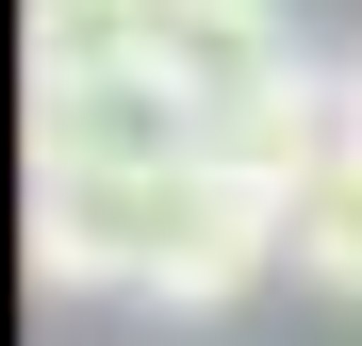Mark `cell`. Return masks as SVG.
Listing matches in <instances>:
<instances>
[{"label": "cell", "mask_w": 362, "mask_h": 346, "mask_svg": "<svg viewBox=\"0 0 362 346\" xmlns=\"http://www.w3.org/2000/svg\"><path fill=\"white\" fill-rule=\"evenodd\" d=\"M198 165V99L165 67H66L33 83V182H165Z\"/></svg>", "instance_id": "7a4b0ae2"}, {"label": "cell", "mask_w": 362, "mask_h": 346, "mask_svg": "<svg viewBox=\"0 0 362 346\" xmlns=\"http://www.w3.org/2000/svg\"><path fill=\"white\" fill-rule=\"evenodd\" d=\"M148 67L198 99V132H214V115H247V99H280V83H313V50H296L280 0H148Z\"/></svg>", "instance_id": "3957f363"}, {"label": "cell", "mask_w": 362, "mask_h": 346, "mask_svg": "<svg viewBox=\"0 0 362 346\" xmlns=\"http://www.w3.org/2000/svg\"><path fill=\"white\" fill-rule=\"evenodd\" d=\"M329 83H346V149H362V50H346V67H329Z\"/></svg>", "instance_id": "8992f818"}, {"label": "cell", "mask_w": 362, "mask_h": 346, "mask_svg": "<svg viewBox=\"0 0 362 346\" xmlns=\"http://www.w3.org/2000/svg\"><path fill=\"white\" fill-rule=\"evenodd\" d=\"M296 280L362 313V149H329L313 182H296Z\"/></svg>", "instance_id": "5b68a950"}, {"label": "cell", "mask_w": 362, "mask_h": 346, "mask_svg": "<svg viewBox=\"0 0 362 346\" xmlns=\"http://www.w3.org/2000/svg\"><path fill=\"white\" fill-rule=\"evenodd\" d=\"M17 50H33V83H66V67H148V0H17Z\"/></svg>", "instance_id": "277c9868"}, {"label": "cell", "mask_w": 362, "mask_h": 346, "mask_svg": "<svg viewBox=\"0 0 362 346\" xmlns=\"http://www.w3.org/2000/svg\"><path fill=\"white\" fill-rule=\"evenodd\" d=\"M33 297H148V313H230L247 280L296 264V198L247 165H165V182H33Z\"/></svg>", "instance_id": "6da1fadb"}]
</instances>
